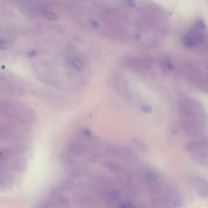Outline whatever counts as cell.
<instances>
[{"instance_id": "obj_1", "label": "cell", "mask_w": 208, "mask_h": 208, "mask_svg": "<svg viewBox=\"0 0 208 208\" xmlns=\"http://www.w3.org/2000/svg\"><path fill=\"white\" fill-rule=\"evenodd\" d=\"M24 150L16 147L1 149V185L5 189L14 185L25 166Z\"/></svg>"}, {"instance_id": "obj_2", "label": "cell", "mask_w": 208, "mask_h": 208, "mask_svg": "<svg viewBox=\"0 0 208 208\" xmlns=\"http://www.w3.org/2000/svg\"><path fill=\"white\" fill-rule=\"evenodd\" d=\"M205 24L202 21L195 22L189 32L182 38V42L186 47L192 48L205 41V36L203 30L205 29Z\"/></svg>"}, {"instance_id": "obj_3", "label": "cell", "mask_w": 208, "mask_h": 208, "mask_svg": "<svg viewBox=\"0 0 208 208\" xmlns=\"http://www.w3.org/2000/svg\"><path fill=\"white\" fill-rule=\"evenodd\" d=\"M192 182L199 196L202 197H205L208 196L207 182L201 179L194 178L192 179Z\"/></svg>"}, {"instance_id": "obj_4", "label": "cell", "mask_w": 208, "mask_h": 208, "mask_svg": "<svg viewBox=\"0 0 208 208\" xmlns=\"http://www.w3.org/2000/svg\"><path fill=\"white\" fill-rule=\"evenodd\" d=\"M132 143L142 151L146 152L148 149L147 145L145 143L139 138H133L132 139Z\"/></svg>"}, {"instance_id": "obj_5", "label": "cell", "mask_w": 208, "mask_h": 208, "mask_svg": "<svg viewBox=\"0 0 208 208\" xmlns=\"http://www.w3.org/2000/svg\"><path fill=\"white\" fill-rule=\"evenodd\" d=\"M145 177L148 181L154 182L157 179V175L156 173L152 171H147L145 173Z\"/></svg>"}, {"instance_id": "obj_6", "label": "cell", "mask_w": 208, "mask_h": 208, "mask_svg": "<svg viewBox=\"0 0 208 208\" xmlns=\"http://www.w3.org/2000/svg\"><path fill=\"white\" fill-rule=\"evenodd\" d=\"M72 63L73 66L75 67L76 69L80 70L82 69V62L79 60L78 58H74L72 60Z\"/></svg>"}, {"instance_id": "obj_7", "label": "cell", "mask_w": 208, "mask_h": 208, "mask_svg": "<svg viewBox=\"0 0 208 208\" xmlns=\"http://www.w3.org/2000/svg\"><path fill=\"white\" fill-rule=\"evenodd\" d=\"M109 195H110V197L113 199L116 200H118L121 198V196L120 194L118 191H112L109 192Z\"/></svg>"}, {"instance_id": "obj_8", "label": "cell", "mask_w": 208, "mask_h": 208, "mask_svg": "<svg viewBox=\"0 0 208 208\" xmlns=\"http://www.w3.org/2000/svg\"><path fill=\"white\" fill-rule=\"evenodd\" d=\"M106 167L110 168L111 170L116 171L120 169V166L117 164L112 163H107L106 165Z\"/></svg>"}, {"instance_id": "obj_9", "label": "cell", "mask_w": 208, "mask_h": 208, "mask_svg": "<svg viewBox=\"0 0 208 208\" xmlns=\"http://www.w3.org/2000/svg\"><path fill=\"white\" fill-rule=\"evenodd\" d=\"M44 14L48 19L54 20L56 19V16L54 14L48 11H45Z\"/></svg>"}, {"instance_id": "obj_10", "label": "cell", "mask_w": 208, "mask_h": 208, "mask_svg": "<svg viewBox=\"0 0 208 208\" xmlns=\"http://www.w3.org/2000/svg\"><path fill=\"white\" fill-rule=\"evenodd\" d=\"M120 207L121 208H133L135 207V206H133L132 204L128 203H122V204H120Z\"/></svg>"}, {"instance_id": "obj_11", "label": "cell", "mask_w": 208, "mask_h": 208, "mask_svg": "<svg viewBox=\"0 0 208 208\" xmlns=\"http://www.w3.org/2000/svg\"><path fill=\"white\" fill-rule=\"evenodd\" d=\"M143 110L144 112L145 113H148L150 112L151 110L150 108H149L148 107H145L144 108Z\"/></svg>"}, {"instance_id": "obj_12", "label": "cell", "mask_w": 208, "mask_h": 208, "mask_svg": "<svg viewBox=\"0 0 208 208\" xmlns=\"http://www.w3.org/2000/svg\"><path fill=\"white\" fill-rule=\"evenodd\" d=\"M129 4L131 6H134L135 5V3L134 0H129Z\"/></svg>"}]
</instances>
